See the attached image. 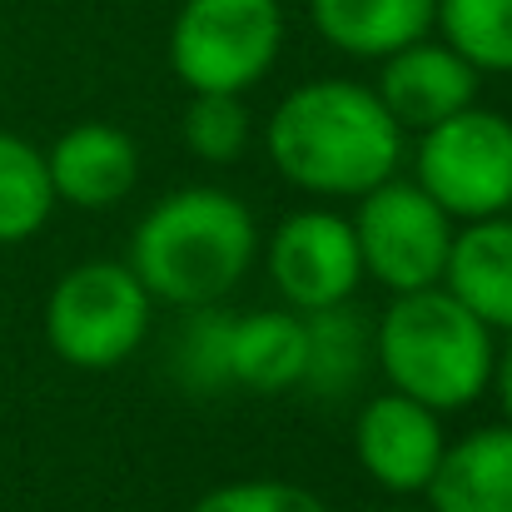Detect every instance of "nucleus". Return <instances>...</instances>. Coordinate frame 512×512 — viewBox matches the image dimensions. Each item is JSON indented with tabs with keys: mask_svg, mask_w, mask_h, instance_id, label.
I'll return each mask as SVG.
<instances>
[{
	"mask_svg": "<svg viewBox=\"0 0 512 512\" xmlns=\"http://www.w3.org/2000/svg\"><path fill=\"white\" fill-rule=\"evenodd\" d=\"M264 150L294 189L314 199H358L398 174L403 130L373 85L309 80L274 105Z\"/></svg>",
	"mask_w": 512,
	"mask_h": 512,
	"instance_id": "obj_1",
	"label": "nucleus"
},
{
	"mask_svg": "<svg viewBox=\"0 0 512 512\" xmlns=\"http://www.w3.org/2000/svg\"><path fill=\"white\" fill-rule=\"evenodd\" d=\"M259 224L244 199L214 184H189L165 194L130 234V274L150 299L174 309H204L239 289L254 269Z\"/></svg>",
	"mask_w": 512,
	"mask_h": 512,
	"instance_id": "obj_2",
	"label": "nucleus"
},
{
	"mask_svg": "<svg viewBox=\"0 0 512 512\" xmlns=\"http://www.w3.org/2000/svg\"><path fill=\"white\" fill-rule=\"evenodd\" d=\"M373 358L383 363L393 393H408L433 413H458L488 393L498 334L443 284H433L393 294L373 329Z\"/></svg>",
	"mask_w": 512,
	"mask_h": 512,
	"instance_id": "obj_3",
	"label": "nucleus"
},
{
	"mask_svg": "<svg viewBox=\"0 0 512 512\" xmlns=\"http://www.w3.org/2000/svg\"><path fill=\"white\" fill-rule=\"evenodd\" d=\"M284 50L279 0H184L170 25V70L189 95H244Z\"/></svg>",
	"mask_w": 512,
	"mask_h": 512,
	"instance_id": "obj_4",
	"label": "nucleus"
},
{
	"mask_svg": "<svg viewBox=\"0 0 512 512\" xmlns=\"http://www.w3.org/2000/svg\"><path fill=\"white\" fill-rule=\"evenodd\" d=\"M150 294L115 259H85L65 269L45 299V343L60 363L105 373L135 358L150 334Z\"/></svg>",
	"mask_w": 512,
	"mask_h": 512,
	"instance_id": "obj_5",
	"label": "nucleus"
},
{
	"mask_svg": "<svg viewBox=\"0 0 512 512\" xmlns=\"http://www.w3.org/2000/svg\"><path fill=\"white\" fill-rule=\"evenodd\" d=\"M413 184L448 219H493L512 209V120L498 110H458L418 135Z\"/></svg>",
	"mask_w": 512,
	"mask_h": 512,
	"instance_id": "obj_6",
	"label": "nucleus"
},
{
	"mask_svg": "<svg viewBox=\"0 0 512 512\" xmlns=\"http://www.w3.org/2000/svg\"><path fill=\"white\" fill-rule=\"evenodd\" d=\"M363 259V279L383 284L388 294H413L443 284V264L458 234V219H448L413 179H383L368 194H358V214L348 219Z\"/></svg>",
	"mask_w": 512,
	"mask_h": 512,
	"instance_id": "obj_7",
	"label": "nucleus"
},
{
	"mask_svg": "<svg viewBox=\"0 0 512 512\" xmlns=\"http://www.w3.org/2000/svg\"><path fill=\"white\" fill-rule=\"evenodd\" d=\"M264 264H269V279H274L279 299L294 314L348 304L353 289L363 284V259H358L353 224L339 209H324V204L294 209L289 219H279V229L269 234Z\"/></svg>",
	"mask_w": 512,
	"mask_h": 512,
	"instance_id": "obj_8",
	"label": "nucleus"
},
{
	"mask_svg": "<svg viewBox=\"0 0 512 512\" xmlns=\"http://www.w3.org/2000/svg\"><path fill=\"white\" fill-rule=\"evenodd\" d=\"M448 438H443V413L423 408L408 393H373L358 418H353V453L358 468L393 498H413L428 488L438 458H443Z\"/></svg>",
	"mask_w": 512,
	"mask_h": 512,
	"instance_id": "obj_9",
	"label": "nucleus"
},
{
	"mask_svg": "<svg viewBox=\"0 0 512 512\" xmlns=\"http://www.w3.org/2000/svg\"><path fill=\"white\" fill-rule=\"evenodd\" d=\"M373 95L398 120V130H433L438 120L478 105V70L448 45V40H413L393 55H383Z\"/></svg>",
	"mask_w": 512,
	"mask_h": 512,
	"instance_id": "obj_10",
	"label": "nucleus"
},
{
	"mask_svg": "<svg viewBox=\"0 0 512 512\" xmlns=\"http://www.w3.org/2000/svg\"><path fill=\"white\" fill-rule=\"evenodd\" d=\"M45 170L55 199L75 209H115L140 184V145L120 125L85 120L45 150Z\"/></svg>",
	"mask_w": 512,
	"mask_h": 512,
	"instance_id": "obj_11",
	"label": "nucleus"
},
{
	"mask_svg": "<svg viewBox=\"0 0 512 512\" xmlns=\"http://www.w3.org/2000/svg\"><path fill=\"white\" fill-rule=\"evenodd\" d=\"M443 289L473 309L493 334H512V219H473L453 234Z\"/></svg>",
	"mask_w": 512,
	"mask_h": 512,
	"instance_id": "obj_12",
	"label": "nucleus"
},
{
	"mask_svg": "<svg viewBox=\"0 0 512 512\" xmlns=\"http://www.w3.org/2000/svg\"><path fill=\"white\" fill-rule=\"evenodd\" d=\"M423 498L428 512H512V423L448 443Z\"/></svg>",
	"mask_w": 512,
	"mask_h": 512,
	"instance_id": "obj_13",
	"label": "nucleus"
},
{
	"mask_svg": "<svg viewBox=\"0 0 512 512\" xmlns=\"http://www.w3.org/2000/svg\"><path fill=\"white\" fill-rule=\"evenodd\" d=\"M314 30L353 60H383L433 30L438 0H309Z\"/></svg>",
	"mask_w": 512,
	"mask_h": 512,
	"instance_id": "obj_14",
	"label": "nucleus"
},
{
	"mask_svg": "<svg viewBox=\"0 0 512 512\" xmlns=\"http://www.w3.org/2000/svg\"><path fill=\"white\" fill-rule=\"evenodd\" d=\"M304 314L259 309L239 314L229 329V378L249 393H289L304 378Z\"/></svg>",
	"mask_w": 512,
	"mask_h": 512,
	"instance_id": "obj_15",
	"label": "nucleus"
},
{
	"mask_svg": "<svg viewBox=\"0 0 512 512\" xmlns=\"http://www.w3.org/2000/svg\"><path fill=\"white\" fill-rule=\"evenodd\" d=\"M304 378L299 388H314L319 398H343L363 383L368 363H373V329L353 304L334 309H314L304 314Z\"/></svg>",
	"mask_w": 512,
	"mask_h": 512,
	"instance_id": "obj_16",
	"label": "nucleus"
},
{
	"mask_svg": "<svg viewBox=\"0 0 512 512\" xmlns=\"http://www.w3.org/2000/svg\"><path fill=\"white\" fill-rule=\"evenodd\" d=\"M55 204L60 199L50 189L45 150H35L15 130H0V244L35 239Z\"/></svg>",
	"mask_w": 512,
	"mask_h": 512,
	"instance_id": "obj_17",
	"label": "nucleus"
},
{
	"mask_svg": "<svg viewBox=\"0 0 512 512\" xmlns=\"http://www.w3.org/2000/svg\"><path fill=\"white\" fill-rule=\"evenodd\" d=\"M229 329H234V314H224L219 304L189 309V319L170 339V373L179 388L209 398L234 383L229 378Z\"/></svg>",
	"mask_w": 512,
	"mask_h": 512,
	"instance_id": "obj_18",
	"label": "nucleus"
},
{
	"mask_svg": "<svg viewBox=\"0 0 512 512\" xmlns=\"http://www.w3.org/2000/svg\"><path fill=\"white\" fill-rule=\"evenodd\" d=\"M433 25L478 75H512V0H438Z\"/></svg>",
	"mask_w": 512,
	"mask_h": 512,
	"instance_id": "obj_19",
	"label": "nucleus"
},
{
	"mask_svg": "<svg viewBox=\"0 0 512 512\" xmlns=\"http://www.w3.org/2000/svg\"><path fill=\"white\" fill-rule=\"evenodd\" d=\"M179 135L204 165H239L254 140V120L244 95H194L179 120Z\"/></svg>",
	"mask_w": 512,
	"mask_h": 512,
	"instance_id": "obj_20",
	"label": "nucleus"
},
{
	"mask_svg": "<svg viewBox=\"0 0 512 512\" xmlns=\"http://www.w3.org/2000/svg\"><path fill=\"white\" fill-rule=\"evenodd\" d=\"M189 512H329L319 493L299 488V483H279V478H239L224 488H209L204 498H194Z\"/></svg>",
	"mask_w": 512,
	"mask_h": 512,
	"instance_id": "obj_21",
	"label": "nucleus"
},
{
	"mask_svg": "<svg viewBox=\"0 0 512 512\" xmlns=\"http://www.w3.org/2000/svg\"><path fill=\"white\" fill-rule=\"evenodd\" d=\"M498 398H503V418L512 423V334H508V343L498 348V363H493V383H488Z\"/></svg>",
	"mask_w": 512,
	"mask_h": 512,
	"instance_id": "obj_22",
	"label": "nucleus"
},
{
	"mask_svg": "<svg viewBox=\"0 0 512 512\" xmlns=\"http://www.w3.org/2000/svg\"><path fill=\"white\" fill-rule=\"evenodd\" d=\"M388 512H423V508H388Z\"/></svg>",
	"mask_w": 512,
	"mask_h": 512,
	"instance_id": "obj_23",
	"label": "nucleus"
}]
</instances>
